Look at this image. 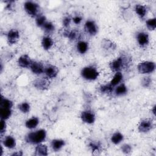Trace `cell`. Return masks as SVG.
<instances>
[{
	"instance_id": "6da1fadb",
	"label": "cell",
	"mask_w": 156,
	"mask_h": 156,
	"mask_svg": "<svg viewBox=\"0 0 156 156\" xmlns=\"http://www.w3.org/2000/svg\"><path fill=\"white\" fill-rule=\"evenodd\" d=\"M132 63L131 57L127 54H121L117 58L109 63V68L112 71L116 73L129 68Z\"/></svg>"
},
{
	"instance_id": "7a4b0ae2",
	"label": "cell",
	"mask_w": 156,
	"mask_h": 156,
	"mask_svg": "<svg viewBox=\"0 0 156 156\" xmlns=\"http://www.w3.org/2000/svg\"><path fill=\"white\" fill-rule=\"evenodd\" d=\"M47 133L44 129H38L29 132L25 136V141L30 144H38L44 142L46 139Z\"/></svg>"
},
{
	"instance_id": "3957f363",
	"label": "cell",
	"mask_w": 156,
	"mask_h": 156,
	"mask_svg": "<svg viewBox=\"0 0 156 156\" xmlns=\"http://www.w3.org/2000/svg\"><path fill=\"white\" fill-rule=\"evenodd\" d=\"M80 76L86 80L93 81L99 77V72L98 69L93 66H86L82 68Z\"/></svg>"
},
{
	"instance_id": "277c9868",
	"label": "cell",
	"mask_w": 156,
	"mask_h": 156,
	"mask_svg": "<svg viewBox=\"0 0 156 156\" xmlns=\"http://www.w3.org/2000/svg\"><path fill=\"white\" fill-rule=\"evenodd\" d=\"M24 10L31 18H36L40 15V7L38 3L32 1H27L23 4Z\"/></svg>"
},
{
	"instance_id": "5b68a950",
	"label": "cell",
	"mask_w": 156,
	"mask_h": 156,
	"mask_svg": "<svg viewBox=\"0 0 156 156\" xmlns=\"http://www.w3.org/2000/svg\"><path fill=\"white\" fill-rule=\"evenodd\" d=\"M155 63L152 61H143L137 65V70L142 74H149L155 70Z\"/></svg>"
},
{
	"instance_id": "8992f818",
	"label": "cell",
	"mask_w": 156,
	"mask_h": 156,
	"mask_svg": "<svg viewBox=\"0 0 156 156\" xmlns=\"http://www.w3.org/2000/svg\"><path fill=\"white\" fill-rule=\"evenodd\" d=\"M154 127V123L151 118H145L142 119L138 126V130L141 133H147L152 130Z\"/></svg>"
},
{
	"instance_id": "52a82bcc",
	"label": "cell",
	"mask_w": 156,
	"mask_h": 156,
	"mask_svg": "<svg viewBox=\"0 0 156 156\" xmlns=\"http://www.w3.org/2000/svg\"><path fill=\"white\" fill-rule=\"evenodd\" d=\"M50 85H51L50 80L46 77H39L35 79L33 81L34 87L38 90H41V91L46 90L49 88Z\"/></svg>"
},
{
	"instance_id": "ba28073f",
	"label": "cell",
	"mask_w": 156,
	"mask_h": 156,
	"mask_svg": "<svg viewBox=\"0 0 156 156\" xmlns=\"http://www.w3.org/2000/svg\"><path fill=\"white\" fill-rule=\"evenodd\" d=\"M84 30L89 35L94 36L98 32V27L94 20H88L84 24Z\"/></svg>"
},
{
	"instance_id": "9c48e42d",
	"label": "cell",
	"mask_w": 156,
	"mask_h": 156,
	"mask_svg": "<svg viewBox=\"0 0 156 156\" xmlns=\"http://www.w3.org/2000/svg\"><path fill=\"white\" fill-rule=\"evenodd\" d=\"M82 121L87 124H92L95 122V113L90 110H85L80 113V115Z\"/></svg>"
},
{
	"instance_id": "30bf717a",
	"label": "cell",
	"mask_w": 156,
	"mask_h": 156,
	"mask_svg": "<svg viewBox=\"0 0 156 156\" xmlns=\"http://www.w3.org/2000/svg\"><path fill=\"white\" fill-rule=\"evenodd\" d=\"M136 40L141 48H144L149 43V35L146 32L140 31L136 34Z\"/></svg>"
},
{
	"instance_id": "8fae6325",
	"label": "cell",
	"mask_w": 156,
	"mask_h": 156,
	"mask_svg": "<svg viewBox=\"0 0 156 156\" xmlns=\"http://www.w3.org/2000/svg\"><path fill=\"white\" fill-rule=\"evenodd\" d=\"M20 32L17 29H11L6 34L7 41L9 45L15 44L20 39Z\"/></svg>"
},
{
	"instance_id": "7c38bea8",
	"label": "cell",
	"mask_w": 156,
	"mask_h": 156,
	"mask_svg": "<svg viewBox=\"0 0 156 156\" xmlns=\"http://www.w3.org/2000/svg\"><path fill=\"white\" fill-rule=\"evenodd\" d=\"M58 71V68L56 66L49 64L44 66L43 74H44L45 77L51 79H54L57 76Z\"/></svg>"
},
{
	"instance_id": "4fadbf2b",
	"label": "cell",
	"mask_w": 156,
	"mask_h": 156,
	"mask_svg": "<svg viewBox=\"0 0 156 156\" xmlns=\"http://www.w3.org/2000/svg\"><path fill=\"white\" fill-rule=\"evenodd\" d=\"M34 60H32L28 54H23L17 60L18 65L23 68H29Z\"/></svg>"
},
{
	"instance_id": "5bb4252c",
	"label": "cell",
	"mask_w": 156,
	"mask_h": 156,
	"mask_svg": "<svg viewBox=\"0 0 156 156\" xmlns=\"http://www.w3.org/2000/svg\"><path fill=\"white\" fill-rule=\"evenodd\" d=\"M29 68L33 74L36 75H40L44 73V66L40 62L33 61Z\"/></svg>"
},
{
	"instance_id": "9a60e30c",
	"label": "cell",
	"mask_w": 156,
	"mask_h": 156,
	"mask_svg": "<svg viewBox=\"0 0 156 156\" xmlns=\"http://www.w3.org/2000/svg\"><path fill=\"white\" fill-rule=\"evenodd\" d=\"M101 46L102 49H103L106 52H113L116 48V43L112 40L107 38H104L103 40H102Z\"/></svg>"
},
{
	"instance_id": "2e32d148",
	"label": "cell",
	"mask_w": 156,
	"mask_h": 156,
	"mask_svg": "<svg viewBox=\"0 0 156 156\" xmlns=\"http://www.w3.org/2000/svg\"><path fill=\"white\" fill-rule=\"evenodd\" d=\"M2 145L9 149H13L16 147V141L15 138L11 135H7L4 137L2 141Z\"/></svg>"
},
{
	"instance_id": "e0dca14e",
	"label": "cell",
	"mask_w": 156,
	"mask_h": 156,
	"mask_svg": "<svg viewBox=\"0 0 156 156\" xmlns=\"http://www.w3.org/2000/svg\"><path fill=\"white\" fill-rule=\"evenodd\" d=\"M134 11L140 19L143 20L147 13V8L145 5L138 4L134 7Z\"/></svg>"
},
{
	"instance_id": "ac0fdd59",
	"label": "cell",
	"mask_w": 156,
	"mask_h": 156,
	"mask_svg": "<svg viewBox=\"0 0 156 156\" xmlns=\"http://www.w3.org/2000/svg\"><path fill=\"white\" fill-rule=\"evenodd\" d=\"M128 92L127 87L124 83H121L114 88L113 93L116 96H122L126 95Z\"/></svg>"
},
{
	"instance_id": "d6986e66",
	"label": "cell",
	"mask_w": 156,
	"mask_h": 156,
	"mask_svg": "<svg viewBox=\"0 0 156 156\" xmlns=\"http://www.w3.org/2000/svg\"><path fill=\"white\" fill-rule=\"evenodd\" d=\"M65 141L62 139H54L51 142V146L53 151L58 152L65 146Z\"/></svg>"
},
{
	"instance_id": "ffe728a7",
	"label": "cell",
	"mask_w": 156,
	"mask_h": 156,
	"mask_svg": "<svg viewBox=\"0 0 156 156\" xmlns=\"http://www.w3.org/2000/svg\"><path fill=\"white\" fill-rule=\"evenodd\" d=\"M35 155L37 156H46L48 155V149L46 144L40 143L37 145L35 147Z\"/></svg>"
},
{
	"instance_id": "44dd1931",
	"label": "cell",
	"mask_w": 156,
	"mask_h": 156,
	"mask_svg": "<svg viewBox=\"0 0 156 156\" xmlns=\"http://www.w3.org/2000/svg\"><path fill=\"white\" fill-rule=\"evenodd\" d=\"M41 44L43 49L45 51L49 50L54 44L52 38L49 35H45L43 37L41 41Z\"/></svg>"
},
{
	"instance_id": "7402d4cb",
	"label": "cell",
	"mask_w": 156,
	"mask_h": 156,
	"mask_svg": "<svg viewBox=\"0 0 156 156\" xmlns=\"http://www.w3.org/2000/svg\"><path fill=\"white\" fill-rule=\"evenodd\" d=\"M79 35L80 34L78 31L75 30H69L67 29L63 32V35L71 41H74L79 38Z\"/></svg>"
},
{
	"instance_id": "603a6c76",
	"label": "cell",
	"mask_w": 156,
	"mask_h": 156,
	"mask_svg": "<svg viewBox=\"0 0 156 156\" xmlns=\"http://www.w3.org/2000/svg\"><path fill=\"white\" fill-rule=\"evenodd\" d=\"M40 119L37 116H32V118L27 119L25 122V126L28 129H34L39 124Z\"/></svg>"
},
{
	"instance_id": "cb8c5ba5",
	"label": "cell",
	"mask_w": 156,
	"mask_h": 156,
	"mask_svg": "<svg viewBox=\"0 0 156 156\" xmlns=\"http://www.w3.org/2000/svg\"><path fill=\"white\" fill-rule=\"evenodd\" d=\"M89 48L88 43L84 40H79L76 44V49L80 54H85Z\"/></svg>"
},
{
	"instance_id": "d4e9b609",
	"label": "cell",
	"mask_w": 156,
	"mask_h": 156,
	"mask_svg": "<svg viewBox=\"0 0 156 156\" xmlns=\"http://www.w3.org/2000/svg\"><path fill=\"white\" fill-rule=\"evenodd\" d=\"M122 80H123V74H122V72H121V71L116 72V73H115V74H114L113 78L112 79V80L110 81L109 83L111 85H112L113 87H115L116 86H117L118 85L121 83L122 82Z\"/></svg>"
},
{
	"instance_id": "484cf974",
	"label": "cell",
	"mask_w": 156,
	"mask_h": 156,
	"mask_svg": "<svg viewBox=\"0 0 156 156\" xmlns=\"http://www.w3.org/2000/svg\"><path fill=\"white\" fill-rule=\"evenodd\" d=\"M88 146L93 154H98L101 152L102 146L100 142L99 141H91L88 143Z\"/></svg>"
},
{
	"instance_id": "4316f807",
	"label": "cell",
	"mask_w": 156,
	"mask_h": 156,
	"mask_svg": "<svg viewBox=\"0 0 156 156\" xmlns=\"http://www.w3.org/2000/svg\"><path fill=\"white\" fill-rule=\"evenodd\" d=\"M123 140H124L123 134L118 131L113 133L110 138L111 142L115 145L120 144L123 141Z\"/></svg>"
},
{
	"instance_id": "83f0119b",
	"label": "cell",
	"mask_w": 156,
	"mask_h": 156,
	"mask_svg": "<svg viewBox=\"0 0 156 156\" xmlns=\"http://www.w3.org/2000/svg\"><path fill=\"white\" fill-rule=\"evenodd\" d=\"M12 115V108H2L0 107V118L1 119L7 120L9 119Z\"/></svg>"
},
{
	"instance_id": "f1b7e54d",
	"label": "cell",
	"mask_w": 156,
	"mask_h": 156,
	"mask_svg": "<svg viewBox=\"0 0 156 156\" xmlns=\"http://www.w3.org/2000/svg\"><path fill=\"white\" fill-rule=\"evenodd\" d=\"M115 87L111 85L110 83L101 85L99 87V91L102 94H110L113 93Z\"/></svg>"
},
{
	"instance_id": "f546056e",
	"label": "cell",
	"mask_w": 156,
	"mask_h": 156,
	"mask_svg": "<svg viewBox=\"0 0 156 156\" xmlns=\"http://www.w3.org/2000/svg\"><path fill=\"white\" fill-rule=\"evenodd\" d=\"M42 30L47 34H50L52 33L55 30V26L54 24L49 21H47L44 25L41 27Z\"/></svg>"
},
{
	"instance_id": "4dcf8cb0",
	"label": "cell",
	"mask_w": 156,
	"mask_h": 156,
	"mask_svg": "<svg viewBox=\"0 0 156 156\" xmlns=\"http://www.w3.org/2000/svg\"><path fill=\"white\" fill-rule=\"evenodd\" d=\"M13 106V102L12 100L1 96V102H0V107L2 108H12Z\"/></svg>"
},
{
	"instance_id": "1f68e13d",
	"label": "cell",
	"mask_w": 156,
	"mask_h": 156,
	"mask_svg": "<svg viewBox=\"0 0 156 156\" xmlns=\"http://www.w3.org/2000/svg\"><path fill=\"white\" fill-rule=\"evenodd\" d=\"M18 109L23 113L26 114L29 112L30 110V105L27 102H23L20 104H19L17 106Z\"/></svg>"
},
{
	"instance_id": "d6a6232c",
	"label": "cell",
	"mask_w": 156,
	"mask_h": 156,
	"mask_svg": "<svg viewBox=\"0 0 156 156\" xmlns=\"http://www.w3.org/2000/svg\"><path fill=\"white\" fill-rule=\"evenodd\" d=\"M152 83V77L149 76H144L141 80V86L146 88L150 87L151 86Z\"/></svg>"
},
{
	"instance_id": "836d02e7",
	"label": "cell",
	"mask_w": 156,
	"mask_h": 156,
	"mask_svg": "<svg viewBox=\"0 0 156 156\" xmlns=\"http://www.w3.org/2000/svg\"><path fill=\"white\" fill-rule=\"evenodd\" d=\"M47 21V18L45 15L40 14L35 18V24L38 27L41 28L44 24Z\"/></svg>"
},
{
	"instance_id": "e575fe53",
	"label": "cell",
	"mask_w": 156,
	"mask_h": 156,
	"mask_svg": "<svg viewBox=\"0 0 156 156\" xmlns=\"http://www.w3.org/2000/svg\"><path fill=\"white\" fill-rule=\"evenodd\" d=\"M146 26L149 30H154L156 28V19L152 18L146 21Z\"/></svg>"
},
{
	"instance_id": "d590c367",
	"label": "cell",
	"mask_w": 156,
	"mask_h": 156,
	"mask_svg": "<svg viewBox=\"0 0 156 156\" xmlns=\"http://www.w3.org/2000/svg\"><path fill=\"white\" fill-rule=\"evenodd\" d=\"M121 150L122 152L124 153V154H129L132 152V148L130 144L125 143L121 146Z\"/></svg>"
},
{
	"instance_id": "8d00e7d4",
	"label": "cell",
	"mask_w": 156,
	"mask_h": 156,
	"mask_svg": "<svg viewBox=\"0 0 156 156\" xmlns=\"http://www.w3.org/2000/svg\"><path fill=\"white\" fill-rule=\"evenodd\" d=\"M72 21V18H71L69 16H65L63 17V20H62V24L63 26V27L65 28H66V29L69 27V26H70V24L71 23Z\"/></svg>"
},
{
	"instance_id": "74e56055",
	"label": "cell",
	"mask_w": 156,
	"mask_h": 156,
	"mask_svg": "<svg viewBox=\"0 0 156 156\" xmlns=\"http://www.w3.org/2000/svg\"><path fill=\"white\" fill-rule=\"evenodd\" d=\"M7 129V123L5 120L1 119V128H0V134L1 136H2Z\"/></svg>"
},
{
	"instance_id": "f35d334b",
	"label": "cell",
	"mask_w": 156,
	"mask_h": 156,
	"mask_svg": "<svg viewBox=\"0 0 156 156\" xmlns=\"http://www.w3.org/2000/svg\"><path fill=\"white\" fill-rule=\"evenodd\" d=\"M72 21H73V23L75 24H79L81 23V22L82 21V16H80L79 15H75L74 16H73L72 18Z\"/></svg>"
},
{
	"instance_id": "ab89813d",
	"label": "cell",
	"mask_w": 156,
	"mask_h": 156,
	"mask_svg": "<svg viewBox=\"0 0 156 156\" xmlns=\"http://www.w3.org/2000/svg\"><path fill=\"white\" fill-rule=\"evenodd\" d=\"M7 3V5L5 6V9L8 10H11L13 9V4L15 3L14 1H9L5 2Z\"/></svg>"
},
{
	"instance_id": "60d3db41",
	"label": "cell",
	"mask_w": 156,
	"mask_h": 156,
	"mask_svg": "<svg viewBox=\"0 0 156 156\" xmlns=\"http://www.w3.org/2000/svg\"><path fill=\"white\" fill-rule=\"evenodd\" d=\"M23 152L21 151H17V152H13V154H11V155H18V156H21L23 155Z\"/></svg>"
},
{
	"instance_id": "b9f144b4",
	"label": "cell",
	"mask_w": 156,
	"mask_h": 156,
	"mask_svg": "<svg viewBox=\"0 0 156 156\" xmlns=\"http://www.w3.org/2000/svg\"><path fill=\"white\" fill-rule=\"evenodd\" d=\"M155 107H156V105H154V106H153V107H152V113H153V115L155 116Z\"/></svg>"
}]
</instances>
